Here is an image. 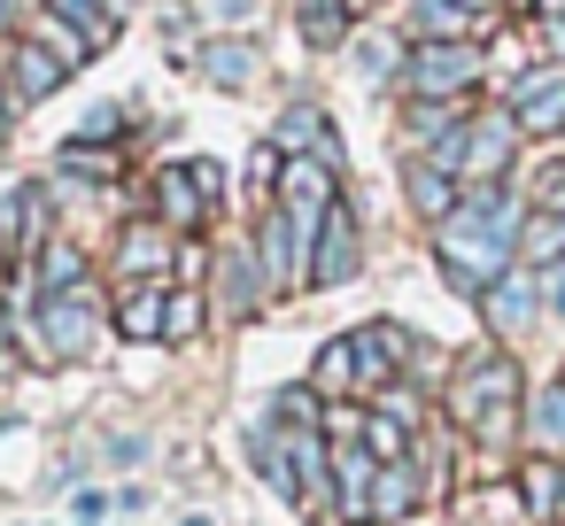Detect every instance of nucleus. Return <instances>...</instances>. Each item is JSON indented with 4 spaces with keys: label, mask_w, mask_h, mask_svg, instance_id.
<instances>
[{
    "label": "nucleus",
    "mask_w": 565,
    "mask_h": 526,
    "mask_svg": "<svg viewBox=\"0 0 565 526\" xmlns=\"http://www.w3.org/2000/svg\"><path fill=\"white\" fill-rule=\"evenodd\" d=\"M441 410H449V418H457L472 441H503V433H511V410H526L511 348H472V356H457Z\"/></svg>",
    "instance_id": "f03ea898"
},
{
    "label": "nucleus",
    "mask_w": 565,
    "mask_h": 526,
    "mask_svg": "<svg viewBox=\"0 0 565 526\" xmlns=\"http://www.w3.org/2000/svg\"><path fill=\"white\" fill-rule=\"evenodd\" d=\"M102 511H109V495H102V487H78V526H94Z\"/></svg>",
    "instance_id": "ea45409f"
},
{
    "label": "nucleus",
    "mask_w": 565,
    "mask_h": 526,
    "mask_svg": "<svg viewBox=\"0 0 565 526\" xmlns=\"http://www.w3.org/2000/svg\"><path fill=\"white\" fill-rule=\"evenodd\" d=\"M372 480H380V457L364 441H333V518L341 526H372Z\"/></svg>",
    "instance_id": "9b49d317"
},
{
    "label": "nucleus",
    "mask_w": 565,
    "mask_h": 526,
    "mask_svg": "<svg viewBox=\"0 0 565 526\" xmlns=\"http://www.w3.org/2000/svg\"><path fill=\"white\" fill-rule=\"evenodd\" d=\"M210 210H217V202L202 194L194 163H171V171L156 179V225H171L179 240H186V233H202V225H210Z\"/></svg>",
    "instance_id": "ddd939ff"
},
{
    "label": "nucleus",
    "mask_w": 565,
    "mask_h": 526,
    "mask_svg": "<svg viewBox=\"0 0 565 526\" xmlns=\"http://www.w3.org/2000/svg\"><path fill=\"white\" fill-rule=\"evenodd\" d=\"M403 194H411V210H418L426 225L457 217V202H465V194H457V179H449L441 163H411V171H403Z\"/></svg>",
    "instance_id": "aec40b11"
},
{
    "label": "nucleus",
    "mask_w": 565,
    "mask_h": 526,
    "mask_svg": "<svg viewBox=\"0 0 565 526\" xmlns=\"http://www.w3.org/2000/svg\"><path fill=\"white\" fill-rule=\"evenodd\" d=\"M271 410H279V426H318V387H310V379H302V387H279Z\"/></svg>",
    "instance_id": "473e14b6"
},
{
    "label": "nucleus",
    "mask_w": 565,
    "mask_h": 526,
    "mask_svg": "<svg viewBox=\"0 0 565 526\" xmlns=\"http://www.w3.org/2000/svg\"><path fill=\"white\" fill-rule=\"evenodd\" d=\"M372 410H387V418H403V426H418V418H426V402H418V395H411L403 379H395L387 395H372Z\"/></svg>",
    "instance_id": "f704fd0d"
},
{
    "label": "nucleus",
    "mask_w": 565,
    "mask_h": 526,
    "mask_svg": "<svg viewBox=\"0 0 565 526\" xmlns=\"http://www.w3.org/2000/svg\"><path fill=\"white\" fill-rule=\"evenodd\" d=\"M534 9H542V24H557V17H565V0H534Z\"/></svg>",
    "instance_id": "79ce46f5"
},
{
    "label": "nucleus",
    "mask_w": 565,
    "mask_h": 526,
    "mask_svg": "<svg viewBox=\"0 0 565 526\" xmlns=\"http://www.w3.org/2000/svg\"><path fill=\"white\" fill-rule=\"evenodd\" d=\"M519 233H526V210H519L503 186H472V194L457 202V217L434 225V264H441V279H449L457 294L480 302V294L519 264Z\"/></svg>",
    "instance_id": "f257e3e1"
},
{
    "label": "nucleus",
    "mask_w": 565,
    "mask_h": 526,
    "mask_svg": "<svg viewBox=\"0 0 565 526\" xmlns=\"http://www.w3.org/2000/svg\"><path fill=\"white\" fill-rule=\"evenodd\" d=\"M519 511H526L534 526L565 518V457H526V464H519Z\"/></svg>",
    "instance_id": "a211bd4d"
},
{
    "label": "nucleus",
    "mask_w": 565,
    "mask_h": 526,
    "mask_svg": "<svg viewBox=\"0 0 565 526\" xmlns=\"http://www.w3.org/2000/svg\"><path fill=\"white\" fill-rule=\"evenodd\" d=\"M356 271H364V217H356L349 202H333L326 225H318V248H310V294L349 287Z\"/></svg>",
    "instance_id": "423d86ee"
},
{
    "label": "nucleus",
    "mask_w": 565,
    "mask_h": 526,
    "mask_svg": "<svg viewBox=\"0 0 565 526\" xmlns=\"http://www.w3.org/2000/svg\"><path fill=\"white\" fill-rule=\"evenodd\" d=\"M449 132H457V101H418L411 109V140H434L441 148Z\"/></svg>",
    "instance_id": "2f4dec72"
},
{
    "label": "nucleus",
    "mask_w": 565,
    "mask_h": 526,
    "mask_svg": "<svg viewBox=\"0 0 565 526\" xmlns=\"http://www.w3.org/2000/svg\"><path fill=\"white\" fill-rule=\"evenodd\" d=\"M217 287H225V310H241V318H256V310L271 302V279H264V264H256V240H241V248L217 256Z\"/></svg>",
    "instance_id": "2eb2a0df"
},
{
    "label": "nucleus",
    "mask_w": 565,
    "mask_h": 526,
    "mask_svg": "<svg viewBox=\"0 0 565 526\" xmlns=\"http://www.w3.org/2000/svg\"><path fill=\"white\" fill-rule=\"evenodd\" d=\"M279 148H295V155H310V163H326V171H341V132H333V117L318 109V101H295L287 117H279V132H271Z\"/></svg>",
    "instance_id": "4468645a"
},
{
    "label": "nucleus",
    "mask_w": 565,
    "mask_h": 526,
    "mask_svg": "<svg viewBox=\"0 0 565 526\" xmlns=\"http://www.w3.org/2000/svg\"><path fill=\"white\" fill-rule=\"evenodd\" d=\"M163 310H171V279L125 287V302H117V333H125V341H163Z\"/></svg>",
    "instance_id": "6ab92c4d"
},
{
    "label": "nucleus",
    "mask_w": 565,
    "mask_h": 526,
    "mask_svg": "<svg viewBox=\"0 0 565 526\" xmlns=\"http://www.w3.org/2000/svg\"><path fill=\"white\" fill-rule=\"evenodd\" d=\"M557 256H565V217L534 210V217H526V233H519V264H526V271H550Z\"/></svg>",
    "instance_id": "a878e982"
},
{
    "label": "nucleus",
    "mask_w": 565,
    "mask_h": 526,
    "mask_svg": "<svg viewBox=\"0 0 565 526\" xmlns=\"http://www.w3.org/2000/svg\"><path fill=\"white\" fill-rule=\"evenodd\" d=\"M364 449H372L380 464H403V457H411V426L387 418V410H364Z\"/></svg>",
    "instance_id": "c85d7f7f"
},
{
    "label": "nucleus",
    "mask_w": 565,
    "mask_h": 526,
    "mask_svg": "<svg viewBox=\"0 0 565 526\" xmlns=\"http://www.w3.org/2000/svg\"><path fill=\"white\" fill-rule=\"evenodd\" d=\"M47 17H63L86 47H109V40H117V24H125L117 9H102V0H47Z\"/></svg>",
    "instance_id": "393cba45"
},
{
    "label": "nucleus",
    "mask_w": 565,
    "mask_h": 526,
    "mask_svg": "<svg viewBox=\"0 0 565 526\" xmlns=\"http://www.w3.org/2000/svg\"><path fill=\"white\" fill-rule=\"evenodd\" d=\"M63 78H71V63H63L55 47H40V40H17V55H9V94H17V101H47Z\"/></svg>",
    "instance_id": "f3484780"
},
{
    "label": "nucleus",
    "mask_w": 565,
    "mask_h": 526,
    "mask_svg": "<svg viewBox=\"0 0 565 526\" xmlns=\"http://www.w3.org/2000/svg\"><path fill=\"white\" fill-rule=\"evenodd\" d=\"M9 125H17V94H0V140H9Z\"/></svg>",
    "instance_id": "a19ab883"
},
{
    "label": "nucleus",
    "mask_w": 565,
    "mask_h": 526,
    "mask_svg": "<svg viewBox=\"0 0 565 526\" xmlns=\"http://www.w3.org/2000/svg\"><path fill=\"white\" fill-rule=\"evenodd\" d=\"M503 109H511V125H519V132H542V140H550V132H565V63H534V71L511 86V101H503Z\"/></svg>",
    "instance_id": "6e6552de"
},
{
    "label": "nucleus",
    "mask_w": 565,
    "mask_h": 526,
    "mask_svg": "<svg viewBox=\"0 0 565 526\" xmlns=\"http://www.w3.org/2000/svg\"><path fill=\"white\" fill-rule=\"evenodd\" d=\"M534 210H550V217H565V163H550V171L534 179Z\"/></svg>",
    "instance_id": "c9c22d12"
},
{
    "label": "nucleus",
    "mask_w": 565,
    "mask_h": 526,
    "mask_svg": "<svg viewBox=\"0 0 565 526\" xmlns=\"http://www.w3.org/2000/svg\"><path fill=\"white\" fill-rule=\"evenodd\" d=\"M310 387H318V395H356V348H349V333L326 341V356L310 364Z\"/></svg>",
    "instance_id": "cd10ccee"
},
{
    "label": "nucleus",
    "mask_w": 565,
    "mask_h": 526,
    "mask_svg": "<svg viewBox=\"0 0 565 526\" xmlns=\"http://www.w3.org/2000/svg\"><path fill=\"white\" fill-rule=\"evenodd\" d=\"M202 78H210L217 94H241V86L256 78V47H248V40H210V47H202Z\"/></svg>",
    "instance_id": "4be33fe9"
},
{
    "label": "nucleus",
    "mask_w": 565,
    "mask_h": 526,
    "mask_svg": "<svg viewBox=\"0 0 565 526\" xmlns=\"http://www.w3.org/2000/svg\"><path fill=\"white\" fill-rule=\"evenodd\" d=\"M426 495H434V480H426L418 457L380 464V480H372V518H411V511H426Z\"/></svg>",
    "instance_id": "dca6fc26"
},
{
    "label": "nucleus",
    "mask_w": 565,
    "mask_h": 526,
    "mask_svg": "<svg viewBox=\"0 0 565 526\" xmlns=\"http://www.w3.org/2000/svg\"><path fill=\"white\" fill-rule=\"evenodd\" d=\"M349 348H356V402H364V395H387V387L418 364V333H411V325H395V318L356 325V333H349Z\"/></svg>",
    "instance_id": "39448f33"
},
{
    "label": "nucleus",
    "mask_w": 565,
    "mask_h": 526,
    "mask_svg": "<svg viewBox=\"0 0 565 526\" xmlns=\"http://www.w3.org/2000/svg\"><path fill=\"white\" fill-rule=\"evenodd\" d=\"M55 163H63L71 179H117V171H125V155H102L94 140H71V148H63Z\"/></svg>",
    "instance_id": "7c9ffc66"
},
{
    "label": "nucleus",
    "mask_w": 565,
    "mask_h": 526,
    "mask_svg": "<svg viewBox=\"0 0 565 526\" xmlns=\"http://www.w3.org/2000/svg\"><path fill=\"white\" fill-rule=\"evenodd\" d=\"M411 32H418V47L426 40H465L472 9H465V0H411Z\"/></svg>",
    "instance_id": "b1692460"
},
{
    "label": "nucleus",
    "mask_w": 565,
    "mask_h": 526,
    "mask_svg": "<svg viewBox=\"0 0 565 526\" xmlns=\"http://www.w3.org/2000/svg\"><path fill=\"white\" fill-rule=\"evenodd\" d=\"M202 9H210L217 24H248V17H256V0H202Z\"/></svg>",
    "instance_id": "4c0bfd02"
},
{
    "label": "nucleus",
    "mask_w": 565,
    "mask_h": 526,
    "mask_svg": "<svg viewBox=\"0 0 565 526\" xmlns=\"http://www.w3.org/2000/svg\"><path fill=\"white\" fill-rule=\"evenodd\" d=\"M480 318H488V333H526L534 318H542V271H526V264H511L488 294H480Z\"/></svg>",
    "instance_id": "9d476101"
},
{
    "label": "nucleus",
    "mask_w": 565,
    "mask_h": 526,
    "mask_svg": "<svg viewBox=\"0 0 565 526\" xmlns=\"http://www.w3.org/2000/svg\"><path fill=\"white\" fill-rule=\"evenodd\" d=\"M140 457H148V441H140V433H125V441H109V464H140Z\"/></svg>",
    "instance_id": "58836bf2"
},
{
    "label": "nucleus",
    "mask_w": 565,
    "mask_h": 526,
    "mask_svg": "<svg viewBox=\"0 0 565 526\" xmlns=\"http://www.w3.org/2000/svg\"><path fill=\"white\" fill-rule=\"evenodd\" d=\"M526 457H565V379L526 402Z\"/></svg>",
    "instance_id": "412c9836"
},
{
    "label": "nucleus",
    "mask_w": 565,
    "mask_h": 526,
    "mask_svg": "<svg viewBox=\"0 0 565 526\" xmlns=\"http://www.w3.org/2000/svg\"><path fill=\"white\" fill-rule=\"evenodd\" d=\"M480 71H488V55H480L472 40H426V47L403 63V78H411L418 101H457V94L480 86Z\"/></svg>",
    "instance_id": "20e7f679"
},
{
    "label": "nucleus",
    "mask_w": 565,
    "mask_h": 526,
    "mask_svg": "<svg viewBox=\"0 0 565 526\" xmlns=\"http://www.w3.org/2000/svg\"><path fill=\"white\" fill-rule=\"evenodd\" d=\"M171 264H179V233H171V225L140 217V225L117 233V279H125V287H148V279H163Z\"/></svg>",
    "instance_id": "1a4fd4ad"
},
{
    "label": "nucleus",
    "mask_w": 565,
    "mask_h": 526,
    "mask_svg": "<svg viewBox=\"0 0 565 526\" xmlns=\"http://www.w3.org/2000/svg\"><path fill=\"white\" fill-rule=\"evenodd\" d=\"M542 310H550V318H565V256L542 271Z\"/></svg>",
    "instance_id": "e433bc0d"
},
{
    "label": "nucleus",
    "mask_w": 565,
    "mask_h": 526,
    "mask_svg": "<svg viewBox=\"0 0 565 526\" xmlns=\"http://www.w3.org/2000/svg\"><path fill=\"white\" fill-rule=\"evenodd\" d=\"M102 9H117V17H125V0H102Z\"/></svg>",
    "instance_id": "49530a36"
},
{
    "label": "nucleus",
    "mask_w": 565,
    "mask_h": 526,
    "mask_svg": "<svg viewBox=\"0 0 565 526\" xmlns=\"http://www.w3.org/2000/svg\"><path fill=\"white\" fill-rule=\"evenodd\" d=\"M47 248V186L0 194V256H40Z\"/></svg>",
    "instance_id": "f8f14e48"
},
{
    "label": "nucleus",
    "mask_w": 565,
    "mask_h": 526,
    "mask_svg": "<svg viewBox=\"0 0 565 526\" xmlns=\"http://www.w3.org/2000/svg\"><path fill=\"white\" fill-rule=\"evenodd\" d=\"M341 32H349V9H341V0H302V40H310V47H341Z\"/></svg>",
    "instance_id": "c756f323"
},
{
    "label": "nucleus",
    "mask_w": 565,
    "mask_h": 526,
    "mask_svg": "<svg viewBox=\"0 0 565 526\" xmlns=\"http://www.w3.org/2000/svg\"><path fill=\"white\" fill-rule=\"evenodd\" d=\"M341 9H349V17H356V9H372V0H341Z\"/></svg>",
    "instance_id": "a18cd8bd"
},
{
    "label": "nucleus",
    "mask_w": 565,
    "mask_h": 526,
    "mask_svg": "<svg viewBox=\"0 0 565 526\" xmlns=\"http://www.w3.org/2000/svg\"><path fill=\"white\" fill-rule=\"evenodd\" d=\"M356 71H364L372 86H380V78H395V40H380V32H372V40L356 47Z\"/></svg>",
    "instance_id": "72a5a7b5"
},
{
    "label": "nucleus",
    "mask_w": 565,
    "mask_h": 526,
    "mask_svg": "<svg viewBox=\"0 0 565 526\" xmlns=\"http://www.w3.org/2000/svg\"><path fill=\"white\" fill-rule=\"evenodd\" d=\"M32 341H40L47 356L78 364V356H94L102 318H94V302H86V294H40V302H32Z\"/></svg>",
    "instance_id": "0eeeda50"
},
{
    "label": "nucleus",
    "mask_w": 565,
    "mask_h": 526,
    "mask_svg": "<svg viewBox=\"0 0 565 526\" xmlns=\"http://www.w3.org/2000/svg\"><path fill=\"white\" fill-rule=\"evenodd\" d=\"M40 287H47V294H86V302H94L86 256H78L71 240H47V248H40Z\"/></svg>",
    "instance_id": "5701e85b"
},
{
    "label": "nucleus",
    "mask_w": 565,
    "mask_h": 526,
    "mask_svg": "<svg viewBox=\"0 0 565 526\" xmlns=\"http://www.w3.org/2000/svg\"><path fill=\"white\" fill-rule=\"evenodd\" d=\"M0 24H17V0H0Z\"/></svg>",
    "instance_id": "37998d69"
},
{
    "label": "nucleus",
    "mask_w": 565,
    "mask_h": 526,
    "mask_svg": "<svg viewBox=\"0 0 565 526\" xmlns=\"http://www.w3.org/2000/svg\"><path fill=\"white\" fill-rule=\"evenodd\" d=\"M465 9H472V17H480V9H488V0H465Z\"/></svg>",
    "instance_id": "de8ad7c7"
},
{
    "label": "nucleus",
    "mask_w": 565,
    "mask_h": 526,
    "mask_svg": "<svg viewBox=\"0 0 565 526\" xmlns=\"http://www.w3.org/2000/svg\"><path fill=\"white\" fill-rule=\"evenodd\" d=\"M526 132L511 125V109H488V117H472L465 132H449L441 148H434V163L449 171V179H472V186H503V171H511V148H519Z\"/></svg>",
    "instance_id": "7ed1b4c3"
},
{
    "label": "nucleus",
    "mask_w": 565,
    "mask_h": 526,
    "mask_svg": "<svg viewBox=\"0 0 565 526\" xmlns=\"http://www.w3.org/2000/svg\"><path fill=\"white\" fill-rule=\"evenodd\" d=\"M202 325H210V302H202V287H171L163 341H171V348H186V341H202Z\"/></svg>",
    "instance_id": "bb28decb"
},
{
    "label": "nucleus",
    "mask_w": 565,
    "mask_h": 526,
    "mask_svg": "<svg viewBox=\"0 0 565 526\" xmlns=\"http://www.w3.org/2000/svg\"><path fill=\"white\" fill-rule=\"evenodd\" d=\"M179 526H210V518H202V511H186V518H179Z\"/></svg>",
    "instance_id": "c03bdc74"
}]
</instances>
